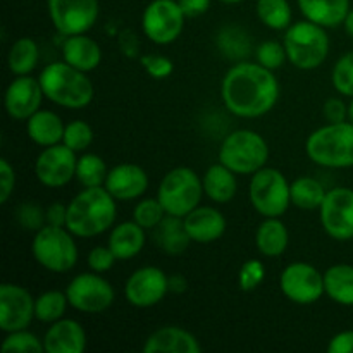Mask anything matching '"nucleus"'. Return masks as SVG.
Here are the masks:
<instances>
[{"mask_svg":"<svg viewBox=\"0 0 353 353\" xmlns=\"http://www.w3.org/2000/svg\"><path fill=\"white\" fill-rule=\"evenodd\" d=\"M185 21L178 0H152L141 16V30L152 43L169 45L181 37Z\"/></svg>","mask_w":353,"mask_h":353,"instance_id":"obj_10","label":"nucleus"},{"mask_svg":"<svg viewBox=\"0 0 353 353\" xmlns=\"http://www.w3.org/2000/svg\"><path fill=\"white\" fill-rule=\"evenodd\" d=\"M93 138H95V134H93L92 126L88 123H85V121L78 119L65 124L62 143L78 154V152H85L92 147Z\"/></svg>","mask_w":353,"mask_h":353,"instance_id":"obj_39","label":"nucleus"},{"mask_svg":"<svg viewBox=\"0 0 353 353\" xmlns=\"http://www.w3.org/2000/svg\"><path fill=\"white\" fill-rule=\"evenodd\" d=\"M265 278V265L259 259H250L243 262L238 272V285L243 292H254L262 285Z\"/></svg>","mask_w":353,"mask_h":353,"instance_id":"obj_42","label":"nucleus"},{"mask_svg":"<svg viewBox=\"0 0 353 353\" xmlns=\"http://www.w3.org/2000/svg\"><path fill=\"white\" fill-rule=\"evenodd\" d=\"M69 305L83 314H102L114 303L112 285L99 272H83L74 276L65 288Z\"/></svg>","mask_w":353,"mask_h":353,"instance_id":"obj_11","label":"nucleus"},{"mask_svg":"<svg viewBox=\"0 0 353 353\" xmlns=\"http://www.w3.org/2000/svg\"><path fill=\"white\" fill-rule=\"evenodd\" d=\"M16 219L17 223L21 224V228H24V230L28 231H34V233L47 224L43 210H41L37 203L31 202H24L17 207Z\"/></svg>","mask_w":353,"mask_h":353,"instance_id":"obj_43","label":"nucleus"},{"mask_svg":"<svg viewBox=\"0 0 353 353\" xmlns=\"http://www.w3.org/2000/svg\"><path fill=\"white\" fill-rule=\"evenodd\" d=\"M2 352L6 353H40L45 352L43 340L31 333L30 330L6 333L2 341Z\"/></svg>","mask_w":353,"mask_h":353,"instance_id":"obj_37","label":"nucleus"},{"mask_svg":"<svg viewBox=\"0 0 353 353\" xmlns=\"http://www.w3.org/2000/svg\"><path fill=\"white\" fill-rule=\"evenodd\" d=\"M116 217V199L103 186L85 188L68 203L65 228L78 238H95L112 230Z\"/></svg>","mask_w":353,"mask_h":353,"instance_id":"obj_2","label":"nucleus"},{"mask_svg":"<svg viewBox=\"0 0 353 353\" xmlns=\"http://www.w3.org/2000/svg\"><path fill=\"white\" fill-rule=\"evenodd\" d=\"M324 292L334 303L353 307V265L334 264L324 272Z\"/></svg>","mask_w":353,"mask_h":353,"instance_id":"obj_30","label":"nucleus"},{"mask_svg":"<svg viewBox=\"0 0 353 353\" xmlns=\"http://www.w3.org/2000/svg\"><path fill=\"white\" fill-rule=\"evenodd\" d=\"M188 290V281L185 276L172 274L169 276V292L171 293H185Z\"/></svg>","mask_w":353,"mask_h":353,"instance_id":"obj_51","label":"nucleus"},{"mask_svg":"<svg viewBox=\"0 0 353 353\" xmlns=\"http://www.w3.org/2000/svg\"><path fill=\"white\" fill-rule=\"evenodd\" d=\"M330 353H353V331L347 330L334 334L327 343Z\"/></svg>","mask_w":353,"mask_h":353,"instance_id":"obj_48","label":"nucleus"},{"mask_svg":"<svg viewBox=\"0 0 353 353\" xmlns=\"http://www.w3.org/2000/svg\"><path fill=\"white\" fill-rule=\"evenodd\" d=\"M48 16L64 37L88 33L99 19V0H47Z\"/></svg>","mask_w":353,"mask_h":353,"instance_id":"obj_13","label":"nucleus"},{"mask_svg":"<svg viewBox=\"0 0 353 353\" xmlns=\"http://www.w3.org/2000/svg\"><path fill=\"white\" fill-rule=\"evenodd\" d=\"M62 61L79 71L92 72L100 65L102 48L97 43V40L86 37V33L65 37L64 43H62Z\"/></svg>","mask_w":353,"mask_h":353,"instance_id":"obj_23","label":"nucleus"},{"mask_svg":"<svg viewBox=\"0 0 353 353\" xmlns=\"http://www.w3.org/2000/svg\"><path fill=\"white\" fill-rule=\"evenodd\" d=\"M283 45L290 64L302 71L321 68L330 54V37L326 28L309 19L292 23V26L285 30Z\"/></svg>","mask_w":353,"mask_h":353,"instance_id":"obj_5","label":"nucleus"},{"mask_svg":"<svg viewBox=\"0 0 353 353\" xmlns=\"http://www.w3.org/2000/svg\"><path fill=\"white\" fill-rule=\"evenodd\" d=\"M307 157L326 169L353 168V123H327L305 141Z\"/></svg>","mask_w":353,"mask_h":353,"instance_id":"obj_4","label":"nucleus"},{"mask_svg":"<svg viewBox=\"0 0 353 353\" xmlns=\"http://www.w3.org/2000/svg\"><path fill=\"white\" fill-rule=\"evenodd\" d=\"M148 174L143 168L131 162L114 165L109 169L103 188L119 202H130L143 196L148 188Z\"/></svg>","mask_w":353,"mask_h":353,"instance_id":"obj_19","label":"nucleus"},{"mask_svg":"<svg viewBox=\"0 0 353 353\" xmlns=\"http://www.w3.org/2000/svg\"><path fill=\"white\" fill-rule=\"evenodd\" d=\"M33 319V295L24 286L3 283L0 286V330L3 333L28 330Z\"/></svg>","mask_w":353,"mask_h":353,"instance_id":"obj_17","label":"nucleus"},{"mask_svg":"<svg viewBox=\"0 0 353 353\" xmlns=\"http://www.w3.org/2000/svg\"><path fill=\"white\" fill-rule=\"evenodd\" d=\"M327 190L324 188L323 183L317 181L316 178L303 176V178L295 179L290 185V196H292V205L299 207L302 210H317L323 205L326 199Z\"/></svg>","mask_w":353,"mask_h":353,"instance_id":"obj_32","label":"nucleus"},{"mask_svg":"<svg viewBox=\"0 0 353 353\" xmlns=\"http://www.w3.org/2000/svg\"><path fill=\"white\" fill-rule=\"evenodd\" d=\"M248 196L262 217H281L292 205L288 179L274 168H262L252 174Z\"/></svg>","mask_w":353,"mask_h":353,"instance_id":"obj_9","label":"nucleus"},{"mask_svg":"<svg viewBox=\"0 0 353 353\" xmlns=\"http://www.w3.org/2000/svg\"><path fill=\"white\" fill-rule=\"evenodd\" d=\"M45 93L40 79L30 74L17 76L9 83L3 95V107L10 119L28 121L37 110H40Z\"/></svg>","mask_w":353,"mask_h":353,"instance_id":"obj_18","label":"nucleus"},{"mask_svg":"<svg viewBox=\"0 0 353 353\" xmlns=\"http://www.w3.org/2000/svg\"><path fill=\"white\" fill-rule=\"evenodd\" d=\"M202 178L190 168H174L162 178L157 188V199L165 214L185 217L202 202Z\"/></svg>","mask_w":353,"mask_h":353,"instance_id":"obj_8","label":"nucleus"},{"mask_svg":"<svg viewBox=\"0 0 353 353\" xmlns=\"http://www.w3.org/2000/svg\"><path fill=\"white\" fill-rule=\"evenodd\" d=\"M319 217L327 236L336 241L353 240V190L343 186L330 190L319 207Z\"/></svg>","mask_w":353,"mask_h":353,"instance_id":"obj_14","label":"nucleus"},{"mask_svg":"<svg viewBox=\"0 0 353 353\" xmlns=\"http://www.w3.org/2000/svg\"><path fill=\"white\" fill-rule=\"evenodd\" d=\"M290 245V233L279 217H264L255 231V247L268 259L281 257Z\"/></svg>","mask_w":353,"mask_h":353,"instance_id":"obj_27","label":"nucleus"},{"mask_svg":"<svg viewBox=\"0 0 353 353\" xmlns=\"http://www.w3.org/2000/svg\"><path fill=\"white\" fill-rule=\"evenodd\" d=\"M221 2H224V3H240V2H243V0H221Z\"/></svg>","mask_w":353,"mask_h":353,"instance_id":"obj_54","label":"nucleus"},{"mask_svg":"<svg viewBox=\"0 0 353 353\" xmlns=\"http://www.w3.org/2000/svg\"><path fill=\"white\" fill-rule=\"evenodd\" d=\"M221 97L233 116L255 119L274 109L279 99V83L271 69L259 62L240 61L224 74Z\"/></svg>","mask_w":353,"mask_h":353,"instance_id":"obj_1","label":"nucleus"},{"mask_svg":"<svg viewBox=\"0 0 353 353\" xmlns=\"http://www.w3.org/2000/svg\"><path fill=\"white\" fill-rule=\"evenodd\" d=\"M203 193L212 200L214 203H230L236 196L238 181L236 172L231 171L224 164L217 162L205 171L202 178Z\"/></svg>","mask_w":353,"mask_h":353,"instance_id":"obj_28","label":"nucleus"},{"mask_svg":"<svg viewBox=\"0 0 353 353\" xmlns=\"http://www.w3.org/2000/svg\"><path fill=\"white\" fill-rule=\"evenodd\" d=\"M38 79L45 99L64 109H85L95 97V88L92 79L88 78V72L72 68L65 61L50 62L45 65Z\"/></svg>","mask_w":353,"mask_h":353,"instance_id":"obj_3","label":"nucleus"},{"mask_svg":"<svg viewBox=\"0 0 353 353\" xmlns=\"http://www.w3.org/2000/svg\"><path fill=\"white\" fill-rule=\"evenodd\" d=\"M334 90L343 97H353V52L341 55L331 72Z\"/></svg>","mask_w":353,"mask_h":353,"instance_id":"obj_40","label":"nucleus"},{"mask_svg":"<svg viewBox=\"0 0 353 353\" xmlns=\"http://www.w3.org/2000/svg\"><path fill=\"white\" fill-rule=\"evenodd\" d=\"M281 293L296 305H312L319 302L324 292V274L309 262H293L279 276Z\"/></svg>","mask_w":353,"mask_h":353,"instance_id":"obj_12","label":"nucleus"},{"mask_svg":"<svg viewBox=\"0 0 353 353\" xmlns=\"http://www.w3.org/2000/svg\"><path fill=\"white\" fill-rule=\"evenodd\" d=\"M47 353H81L86 348V331L76 319H62L50 324L43 336Z\"/></svg>","mask_w":353,"mask_h":353,"instance_id":"obj_21","label":"nucleus"},{"mask_svg":"<svg viewBox=\"0 0 353 353\" xmlns=\"http://www.w3.org/2000/svg\"><path fill=\"white\" fill-rule=\"evenodd\" d=\"M145 231L147 230L134 223L133 219L112 226L107 245L114 252L117 261H131L143 250L145 243H147Z\"/></svg>","mask_w":353,"mask_h":353,"instance_id":"obj_24","label":"nucleus"},{"mask_svg":"<svg viewBox=\"0 0 353 353\" xmlns=\"http://www.w3.org/2000/svg\"><path fill=\"white\" fill-rule=\"evenodd\" d=\"M45 221L52 226H64L68 221V205L61 202H54L47 210H45Z\"/></svg>","mask_w":353,"mask_h":353,"instance_id":"obj_49","label":"nucleus"},{"mask_svg":"<svg viewBox=\"0 0 353 353\" xmlns=\"http://www.w3.org/2000/svg\"><path fill=\"white\" fill-rule=\"evenodd\" d=\"M16 186V171L7 159L0 161V203L9 202Z\"/></svg>","mask_w":353,"mask_h":353,"instance_id":"obj_46","label":"nucleus"},{"mask_svg":"<svg viewBox=\"0 0 353 353\" xmlns=\"http://www.w3.org/2000/svg\"><path fill=\"white\" fill-rule=\"evenodd\" d=\"M348 121L353 123V97H352V102L348 103Z\"/></svg>","mask_w":353,"mask_h":353,"instance_id":"obj_53","label":"nucleus"},{"mask_svg":"<svg viewBox=\"0 0 353 353\" xmlns=\"http://www.w3.org/2000/svg\"><path fill=\"white\" fill-rule=\"evenodd\" d=\"M343 26H345V31H347L348 37L353 38V9H350V12H348L347 17H345Z\"/></svg>","mask_w":353,"mask_h":353,"instance_id":"obj_52","label":"nucleus"},{"mask_svg":"<svg viewBox=\"0 0 353 353\" xmlns=\"http://www.w3.org/2000/svg\"><path fill=\"white\" fill-rule=\"evenodd\" d=\"M169 293V276L161 268L145 265L137 269L124 285V296L137 309H150Z\"/></svg>","mask_w":353,"mask_h":353,"instance_id":"obj_16","label":"nucleus"},{"mask_svg":"<svg viewBox=\"0 0 353 353\" xmlns=\"http://www.w3.org/2000/svg\"><path fill=\"white\" fill-rule=\"evenodd\" d=\"M78 157L64 143L45 147L34 161V176L47 188H62L76 178Z\"/></svg>","mask_w":353,"mask_h":353,"instance_id":"obj_15","label":"nucleus"},{"mask_svg":"<svg viewBox=\"0 0 353 353\" xmlns=\"http://www.w3.org/2000/svg\"><path fill=\"white\" fill-rule=\"evenodd\" d=\"M186 17H199L210 7V0H178Z\"/></svg>","mask_w":353,"mask_h":353,"instance_id":"obj_50","label":"nucleus"},{"mask_svg":"<svg viewBox=\"0 0 353 353\" xmlns=\"http://www.w3.org/2000/svg\"><path fill=\"white\" fill-rule=\"evenodd\" d=\"M183 223L190 240L202 245L219 240L228 228L224 214L209 205H199L193 209L188 216L183 217Z\"/></svg>","mask_w":353,"mask_h":353,"instance_id":"obj_20","label":"nucleus"},{"mask_svg":"<svg viewBox=\"0 0 353 353\" xmlns=\"http://www.w3.org/2000/svg\"><path fill=\"white\" fill-rule=\"evenodd\" d=\"M140 64L141 68L145 69V72L154 79H165L172 74V71H174V64H172L171 59L165 57V55H141Z\"/></svg>","mask_w":353,"mask_h":353,"instance_id":"obj_44","label":"nucleus"},{"mask_svg":"<svg viewBox=\"0 0 353 353\" xmlns=\"http://www.w3.org/2000/svg\"><path fill=\"white\" fill-rule=\"evenodd\" d=\"M303 17L319 26L338 28L350 12V0H296Z\"/></svg>","mask_w":353,"mask_h":353,"instance_id":"obj_26","label":"nucleus"},{"mask_svg":"<svg viewBox=\"0 0 353 353\" xmlns=\"http://www.w3.org/2000/svg\"><path fill=\"white\" fill-rule=\"evenodd\" d=\"M68 307L71 305H69L65 292L48 290L34 299V319L45 324H52L64 317Z\"/></svg>","mask_w":353,"mask_h":353,"instance_id":"obj_33","label":"nucleus"},{"mask_svg":"<svg viewBox=\"0 0 353 353\" xmlns=\"http://www.w3.org/2000/svg\"><path fill=\"white\" fill-rule=\"evenodd\" d=\"M323 114L327 123H343L348 121V103L341 99H327L324 102Z\"/></svg>","mask_w":353,"mask_h":353,"instance_id":"obj_47","label":"nucleus"},{"mask_svg":"<svg viewBox=\"0 0 353 353\" xmlns=\"http://www.w3.org/2000/svg\"><path fill=\"white\" fill-rule=\"evenodd\" d=\"M269 145L254 130H236L228 134L219 148V162L240 176L254 174L265 168Z\"/></svg>","mask_w":353,"mask_h":353,"instance_id":"obj_7","label":"nucleus"},{"mask_svg":"<svg viewBox=\"0 0 353 353\" xmlns=\"http://www.w3.org/2000/svg\"><path fill=\"white\" fill-rule=\"evenodd\" d=\"M217 47L226 57L243 59L250 52V38L241 28L226 26L217 34Z\"/></svg>","mask_w":353,"mask_h":353,"instance_id":"obj_36","label":"nucleus"},{"mask_svg":"<svg viewBox=\"0 0 353 353\" xmlns=\"http://www.w3.org/2000/svg\"><path fill=\"white\" fill-rule=\"evenodd\" d=\"M257 17L268 28L276 31L288 30L292 26V7L288 0H257Z\"/></svg>","mask_w":353,"mask_h":353,"instance_id":"obj_34","label":"nucleus"},{"mask_svg":"<svg viewBox=\"0 0 353 353\" xmlns=\"http://www.w3.org/2000/svg\"><path fill=\"white\" fill-rule=\"evenodd\" d=\"M109 168L105 161L97 154H83L78 157L76 165V179L83 188H95L105 185Z\"/></svg>","mask_w":353,"mask_h":353,"instance_id":"obj_35","label":"nucleus"},{"mask_svg":"<svg viewBox=\"0 0 353 353\" xmlns=\"http://www.w3.org/2000/svg\"><path fill=\"white\" fill-rule=\"evenodd\" d=\"M154 241L162 252L169 255H179L192 243L185 230L183 217L165 216L162 223L154 230Z\"/></svg>","mask_w":353,"mask_h":353,"instance_id":"obj_29","label":"nucleus"},{"mask_svg":"<svg viewBox=\"0 0 353 353\" xmlns=\"http://www.w3.org/2000/svg\"><path fill=\"white\" fill-rule=\"evenodd\" d=\"M116 262L117 259L116 255H114V252L109 248V245H107V247L92 248L88 257H86V264H88L90 271L99 272V274H103V272L110 271Z\"/></svg>","mask_w":353,"mask_h":353,"instance_id":"obj_45","label":"nucleus"},{"mask_svg":"<svg viewBox=\"0 0 353 353\" xmlns=\"http://www.w3.org/2000/svg\"><path fill=\"white\" fill-rule=\"evenodd\" d=\"M31 254L38 265L55 274H64L78 264L79 252L74 234L68 228L45 224L34 233Z\"/></svg>","mask_w":353,"mask_h":353,"instance_id":"obj_6","label":"nucleus"},{"mask_svg":"<svg viewBox=\"0 0 353 353\" xmlns=\"http://www.w3.org/2000/svg\"><path fill=\"white\" fill-rule=\"evenodd\" d=\"M168 216L162 207V203L159 202V199H143L134 205L133 209V221L140 224L145 230L154 231L159 224L162 223V219Z\"/></svg>","mask_w":353,"mask_h":353,"instance_id":"obj_38","label":"nucleus"},{"mask_svg":"<svg viewBox=\"0 0 353 353\" xmlns=\"http://www.w3.org/2000/svg\"><path fill=\"white\" fill-rule=\"evenodd\" d=\"M65 124L54 110L40 109L26 121L28 138L38 147H52L62 143Z\"/></svg>","mask_w":353,"mask_h":353,"instance_id":"obj_25","label":"nucleus"},{"mask_svg":"<svg viewBox=\"0 0 353 353\" xmlns=\"http://www.w3.org/2000/svg\"><path fill=\"white\" fill-rule=\"evenodd\" d=\"M145 353H200L202 345L190 331L178 326L155 330L143 343Z\"/></svg>","mask_w":353,"mask_h":353,"instance_id":"obj_22","label":"nucleus"},{"mask_svg":"<svg viewBox=\"0 0 353 353\" xmlns=\"http://www.w3.org/2000/svg\"><path fill=\"white\" fill-rule=\"evenodd\" d=\"M255 57H257V62L264 68L271 69V71H278L285 65V62L288 61V55H286V48L283 43H278V41H264L257 47L255 50Z\"/></svg>","mask_w":353,"mask_h":353,"instance_id":"obj_41","label":"nucleus"},{"mask_svg":"<svg viewBox=\"0 0 353 353\" xmlns=\"http://www.w3.org/2000/svg\"><path fill=\"white\" fill-rule=\"evenodd\" d=\"M40 61V48L33 38L23 37L16 40L10 47L7 55V65L9 71L16 76H26L33 72Z\"/></svg>","mask_w":353,"mask_h":353,"instance_id":"obj_31","label":"nucleus"}]
</instances>
